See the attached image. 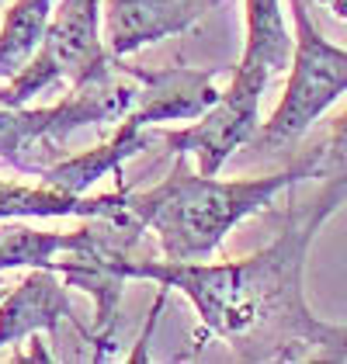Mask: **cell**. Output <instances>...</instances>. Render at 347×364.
Listing matches in <instances>:
<instances>
[{
  "mask_svg": "<svg viewBox=\"0 0 347 364\" xmlns=\"http://www.w3.org/2000/svg\"><path fill=\"white\" fill-rule=\"evenodd\" d=\"M319 219L313 201H292L274 243L240 260H146L129 257L125 274L177 288L195 306L202 326L226 340L240 361H330L347 326L313 316L302 291L306 257Z\"/></svg>",
  "mask_w": 347,
  "mask_h": 364,
  "instance_id": "6da1fadb",
  "label": "cell"
},
{
  "mask_svg": "<svg viewBox=\"0 0 347 364\" xmlns=\"http://www.w3.org/2000/svg\"><path fill=\"white\" fill-rule=\"evenodd\" d=\"M319 156L323 146H313L282 173L219 181L215 173H195L188 167V153H177L171 173L156 188L129 191V212L156 232L164 260H205L223 247L236 223L264 212L299 181H316Z\"/></svg>",
  "mask_w": 347,
  "mask_h": 364,
  "instance_id": "7a4b0ae2",
  "label": "cell"
},
{
  "mask_svg": "<svg viewBox=\"0 0 347 364\" xmlns=\"http://www.w3.org/2000/svg\"><path fill=\"white\" fill-rule=\"evenodd\" d=\"M136 80L118 70L115 77L97 84L73 87L63 101L49 108L0 105V164H11L21 173H42L63 153V142L90 125L122 122L136 101Z\"/></svg>",
  "mask_w": 347,
  "mask_h": 364,
  "instance_id": "3957f363",
  "label": "cell"
},
{
  "mask_svg": "<svg viewBox=\"0 0 347 364\" xmlns=\"http://www.w3.org/2000/svg\"><path fill=\"white\" fill-rule=\"evenodd\" d=\"M292 4L295 21V53L289 66V84L271 112L267 122H260L257 136L250 139L254 153H285L302 139L313 122L326 112L347 90V49L323 38L309 18V7L302 0Z\"/></svg>",
  "mask_w": 347,
  "mask_h": 364,
  "instance_id": "277c9868",
  "label": "cell"
},
{
  "mask_svg": "<svg viewBox=\"0 0 347 364\" xmlns=\"http://www.w3.org/2000/svg\"><path fill=\"white\" fill-rule=\"evenodd\" d=\"M118 73V59L101 38V0H56L38 53L0 84V105H28L59 80L97 84Z\"/></svg>",
  "mask_w": 347,
  "mask_h": 364,
  "instance_id": "5b68a950",
  "label": "cell"
},
{
  "mask_svg": "<svg viewBox=\"0 0 347 364\" xmlns=\"http://www.w3.org/2000/svg\"><path fill=\"white\" fill-rule=\"evenodd\" d=\"M271 70L257 59L240 56L230 87L215 105L198 114L188 129H153L156 142L171 153H188L198 160V173H219L236 149L250 146L260 129V97L271 84Z\"/></svg>",
  "mask_w": 347,
  "mask_h": 364,
  "instance_id": "8992f818",
  "label": "cell"
},
{
  "mask_svg": "<svg viewBox=\"0 0 347 364\" xmlns=\"http://www.w3.org/2000/svg\"><path fill=\"white\" fill-rule=\"evenodd\" d=\"M118 70L129 73L139 87L129 114L122 118L136 129H153L156 122H195L219 97V90L212 84L219 77V66L195 70V66L177 63L164 70H143V66H122L118 59Z\"/></svg>",
  "mask_w": 347,
  "mask_h": 364,
  "instance_id": "52a82bcc",
  "label": "cell"
},
{
  "mask_svg": "<svg viewBox=\"0 0 347 364\" xmlns=\"http://www.w3.org/2000/svg\"><path fill=\"white\" fill-rule=\"evenodd\" d=\"M59 323H73L90 343V330L70 302L63 274L56 267H28L25 281L0 299V350L31 333H56Z\"/></svg>",
  "mask_w": 347,
  "mask_h": 364,
  "instance_id": "ba28073f",
  "label": "cell"
},
{
  "mask_svg": "<svg viewBox=\"0 0 347 364\" xmlns=\"http://www.w3.org/2000/svg\"><path fill=\"white\" fill-rule=\"evenodd\" d=\"M219 4L223 0H108L105 46L115 59H125L143 46L188 31Z\"/></svg>",
  "mask_w": 347,
  "mask_h": 364,
  "instance_id": "9c48e42d",
  "label": "cell"
},
{
  "mask_svg": "<svg viewBox=\"0 0 347 364\" xmlns=\"http://www.w3.org/2000/svg\"><path fill=\"white\" fill-rule=\"evenodd\" d=\"M156 142L153 129H136L129 122H118L115 136L87 153H77V156H66V160H56L53 167H46L38 177L42 184H53L59 191H70V195H87L105 173H115L118 184H122V164L136 153H143Z\"/></svg>",
  "mask_w": 347,
  "mask_h": 364,
  "instance_id": "30bf717a",
  "label": "cell"
},
{
  "mask_svg": "<svg viewBox=\"0 0 347 364\" xmlns=\"http://www.w3.org/2000/svg\"><path fill=\"white\" fill-rule=\"evenodd\" d=\"M125 198V184L112 195H70L53 184H18L0 181V223L4 219H94V215H115Z\"/></svg>",
  "mask_w": 347,
  "mask_h": 364,
  "instance_id": "8fae6325",
  "label": "cell"
},
{
  "mask_svg": "<svg viewBox=\"0 0 347 364\" xmlns=\"http://www.w3.org/2000/svg\"><path fill=\"white\" fill-rule=\"evenodd\" d=\"M56 0H14L0 25V84L28 63L49 28Z\"/></svg>",
  "mask_w": 347,
  "mask_h": 364,
  "instance_id": "7c38bea8",
  "label": "cell"
},
{
  "mask_svg": "<svg viewBox=\"0 0 347 364\" xmlns=\"http://www.w3.org/2000/svg\"><path fill=\"white\" fill-rule=\"evenodd\" d=\"M292 35L282 0H247V46L243 56L264 63L274 77L292 66Z\"/></svg>",
  "mask_w": 347,
  "mask_h": 364,
  "instance_id": "4fadbf2b",
  "label": "cell"
},
{
  "mask_svg": "<svg viewBox=\"0 0 347 364\" xmlns=\"http://www.w3.org/2000/svg\"><path fill=\"white\" fill-rule=\"evenodd\" d=\"M77 247V232H46L21 225L18 219H4L0 225V271L14 267H53L59 253Z\"/></svg>",
  "mask_w": 347,
  "mask_h": 364,
  "instance_id": "5bb4252c",
  "label": "cell"
},
{
  "mask_svg": "<svg viewBox=\"0 0 347 364\" xmlns=\"http://www.w3.org/2000/svg\"><path fill=\"white\" fill-rule=\"evenodd\" d=\"M319 195L313 198V212L326 223L341 205H347V112L333 118L330 136L323 142V156H319Z\"/></svg>",
  "mask_w": 347,
  "mask_h": 364,
  "instance_id": "9a60e30c",
  "label": "cell"
},
{
  "mask_svg": "<svg viewBox=\"0 0 347 364\" xmlns=\"http://www.w3.org/2000/svg\"><path fill=\"white\" fill-rule=\"evenodd\" d=\"M330 361H347V330H344V336H341V343H337V350H333Z\"/></svg>",
  "mask_w": 347,
  "mask_h": 364,
  "instance_id": "2e32d148",
  "label": "cell"
},
{
  "mask_svg": "<svg viewBox=\"0 0 347 364\" xmlns=\"http://www.w3.org/2000/svg\"><path fill=\"white\" fill-rule=\"evenodd\" d=\"M4 295H7V284H4V281H0V299H4Z\"/></svg>",
  "mask_w": 347,
  "mask_h": 364,
  "instance_id": "e0dca14e",
  "label": "cell"
}]
</instances>
